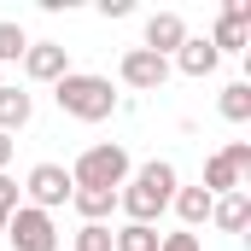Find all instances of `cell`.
Segmentation results:
<instances>
[{"label": "cell", "instance_id": "obj_24", "mask_svg": "<svg viewBox=\"0 0 251 251\" xmlns=\"http://www.w3.org/2000/svg\"><path fill=\"white\" fill-rule=\"evenodd\" d=\"M12 164V134H0V170Z\"/></svg>", "mask_w": 251, "mask_h": 251}, {"label": "cell", "instance_id": "obj_3", "mask_svg": "<svg viewBox=\"0 0 251 251\" xmlns=\"http://www.w3.org/2000/svg\"><path fill=\"white\" fill-rule=\"evenodd\" d=\"M128 176H134V164H128V146H117V140H105V146H88L76 164H70V181L76 187H123Z\"/></svg>", "mask_w": 251, "mask_h": 251}, {"label": "cell", "instance_id": "obj_8", "mask_svg": "<svg viewBox=\"0 0 251 251\" xmlns=\"http://www.w3.org/2000/svg\"><path fill=\"white\" fill-rule=\"evenodd\" d=\"M187 41V24H181V12H152L146 18V35H140V47L146 53H158V59H176V47Z\"/></svg>", "mask_w": 251, "mask_h": 251}, {"label": "cell", "instance_id": "obj_14", "mask_svg": "<svg viewBox=\"0 0 251 251\" xmlns=\"http://www.w3.org/2000/svg\"><path fill=\"white\" fill-rule=\"evenodd\" d=\"M216 111H222L228 123H251V82H228L222 100H216Z\"/></svg>", "mask_w": 251, "mask_h": 251}, {"label": "cell", "instance_id": "obj_15", "mask_svg": "<svg viewBox=\"0 0 251 251\" xmlns=\"http://www.w3.org/2000/svg\"><path fill=\"white\" fill-rule=\"evenodd\" d=\"M204 41L216 47V59H222V53H246V24H234V18H216Z\"/></svg>", "mask_w": 251, "mask_h": 251}, {"label": "cell", "instance_id": "obj_13", "mask_svg": "<svg viewBox=\"0 0 251 251\" xmlns=\"http://www.w3.org/2000/svg\"><path fill=\"white\" fill-rule=\"evenodd\" d=\"M70 204H76L82 222H105V216L117 210V193H111V187H76V193H70Z\"/></svg>", "mask_w": 251, "mask_h": 251}, {"label": "cell", "instance_id": "obj_2", "mask_svg": "<svg viewBox=\"0 0 251 251\" xmlns=\"http://www.w3.org/2000/svg\"><path fill=\"white\" fill-rule=\"evenodd\" d=\"M53 100H59L64 117H76V123H105L123 100H117V88H111V76H94V70H70L53 82Z\"/></svg>", "mask_w": 251, "mask_h": 251}, {"label": "cell", "instance_id": "obj_4", "mask_svg": "<svg viewBox=\"0 0 251 251\" xmlns=\"http://www.w3.org/2000/svg\"><path fill=\"white\" fill-rule=\"evenodd\" d=\"M0 234L12 240V251H59V228H53V216L35 210V204H18V210L6 216Z\"/></svg>", "mask_w": 251, "mask_h": 251}, {"label": "cell", "instance_id": "obj_7", "mask_svg": "<svg viewBox=\"0 0 251 251\" xmlns=\"http://www.w3.org/2000/svg\"><path fill=\"white\" fill-rule=\"evenodd\" d=\"M24 76L29 82H59V76H70V47L64 41H29L24 47Z\"/></svg>", "mask_w": 251, "mask_h": 251}, {"label": "cell", "instance_id": "obj_9", "mask_svg": "<svg viewBox=\"0 0 251 251\" xmlns=\"http://www.w3.org/2000/svg\"><path fill=\"white\" fill-rule=\"evenodd\" d=\"M216 64H222V59H216V47H210L204 35H187V41L176 47V59H170V70H181V76H210Z\"/></svg>", "mask_w": 251, "mask_h": 251}, {"label": "cell", "instance_id": "obj_20", "mask_svg": "<svg viewBox=\"0 0 251 251\" xmlns=\"http://www.w3.org/2000/svg\"><path fill=\"white\" fill-rule=\"evenodd\" d=\"M18 204H24V187H18V181H12V176L0 170V216H12Z\"/></svg>", "mask_w": 251, "mask_h": 251}, {"label": "cell", "instance_id": "obj_22", "mask_svg": "<svg viewBox=\"0 0 251 251\" xmlns=\"http://www.w3.org/2000/svg\"><path fill=\"white\" fill-rule=\"evenodd\" d=\"M222 18H234V24H251V0H228V6H222Z\"/></svg>", "mask_w": 251, "mask_h": 251}, {"label": "cell", "instance_id": "obj_1", "mask_svg": "<svg viewBox=\"0 0 251 251\" xmlns=\"http://www.w3.org/2000/svg\"><path fill=\"white\" fill-rule=\"evenodd\" d=\"M181 187V176H176V164H164V158H152V164H140L134 176H128L123 187H117V210H123L128 222H158L164 210H170V199Z\"/></svg>", "mask_w": 251, "mask_h": 251}, {"label": "cell", "instance_id": "obj_21", "mask_svg": "<svg viewBox=\"0 0 251 251\" xmlns=\"http://www.w3.org/2000/svg\"><path fill=\"white\" fill-rule=\"evenodd\" d=\"M222 152H228V164H234L240 176H251V140H228Z\"/></svg>", "mask_w": 251, "mask_h": 251}, {"label": "cell", "instance_id": "obj_23", "mask_svg": "<svg viewBox=\"0 0 251 251\" xmlns=\"http://www.w3.org/2000/svg\"><path fill=\"white\" fill-rule=\"evenodd\" d=\"M100 12H105V18H128V12H134V0H100Z\"/></svg>", "mask_w": 251, "mask_h": 251}, {"label": "cell", "instance_id": "obj_16", "mask_svg": "<svg viewBox=\"0 0 251 251\" xmlns=\"http://www.w3.org/2000/svg\"><path fill=\"white\" fill-rule=\"evenodd\" d=\"M111 251H158V228H146V222H123V228L111 234Z\"/></svg>", "mask_w": 251, "mask_h": 251}, {"label": "cell", "instance_id": "obj_11", "mask_svg": "<svg viewBox=\"0 0 251 251\" xmlns=\"http://www.w3.org/2000/svg\"><path fill=\"white\" fill-rule=\"evenodd\" d=\"M210 228H222V234H246V228H251V193H222V199L210 204Z\"/></svg>", "mask_w": 251, "mask_h": 251}, {"label": "cell", "instance_id": "obj_12", "mask_svg": "<svg viewBox=\"0 0 251 251\" xmlns=\"http://www.w3.org/2000/svg\"><path fill=\"white\" fill-rule=\"evenodd\" d=\"M170 204H176V216H181V228H204V222H210V204H216V199H210V193L204 187H176V199H170Z\"/></svg>", "mask_w": 251, "mask_h": 251}, {"label": "cell", "instance_id": "obj_19", "mask_svg": "<svg viewBox=\"0 0 251 251\" xmlns=\"http://www.w3.org/2000/svg\"><path fill=\"white\" fill-rule=\"evenodd\" d=\"M158 251H204V246H199V234L176 228V234H158Z\"/></svg>", "mask_w": 251, "mask_h": 251}, {"label": "cell", "instance_id": "obj_25", "mask_svg": "<svg viewBox=\"0 0 251 251\" xmlns=\"http://www.w3.org/2000/svg\"><path fill=\"white\" fill-rule=\"evenodd\" d=\"M0 228H6V216H0Z\"/></svg>", "mask_w": 251, "mask_h": 251}, {"label": "cell", "instance_id": "obj_5", "mask_svg": "<svg viewBox=\"0 0 251 251\" xmlns=\"http://www.w3.org/2000/svg\"><path fill=\"white\" fill-rule=\"evenodd\" d=\"M24 193H29V204L35 210H59V204H70V193H76V181H70V170L64 164H35L29 176H24Z\"/></svg>", "mask_w": 251, "mask_h": 251}, {"label": "cell", "instance_id": "obj_18", "mask_svg": "<svg viewBox=\"0 0 251 251\" xmlns=\"http://www.w3.org/2000/svg\"><path fill=\"white\" fill-rule=\"evenodd\" d=\"M76 251H111V228H105V222H82Z\"/></svg>", "mask_w": 251, "mask_h": 251}, {"label": "cell", "instance_id": "obj_6", "mask_svg": "<svg viewBox=\"0 0 251 251\" xmlns=\"http://www.w3.org/2000/svg\"><path fill=\"white\" fill-rule=\"evenodd\" d=\"M117 76H123V88H134V94H158L170 82V59H158L146 47H128L123 59H117Z\"/></svg>", "mask_w": 251, "mask_h": 251}, {"label": "cell", "instance_id": "obj_17", "mask_svg": "<svg viewBox=\"0 0 251 251\" xmlns=\"http://www.w3.org/2000/svg\"><path fill=\"white\" fill-rule=\"evenodd\" d=\"M24 47H29V35H24V24H12V18H0V64H18V59H24Z\"/></svg>", "mask_w": 251, "mask_h": 251}, {"label": "cell", "instance_id": "obj_10", "mask_svg": "<svg viewBox=\"0 0 251 251\" xmlns=\"http://www.w3.org/2000/svg\"><path fill=\"white\" fill-rule=\"evenodd\" d=\"M29 117H35V94L29 88H0V134H18V128H29Z\"/></svg>", "mask_w": 251, "mask_h": 251}]
</instances>
